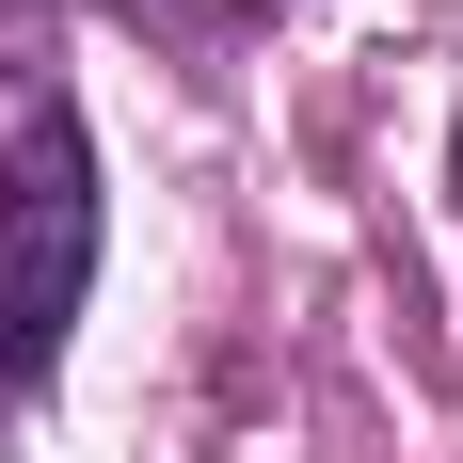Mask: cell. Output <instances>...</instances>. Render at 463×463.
Returning <instances> with one entry per match:
<instances>
[{
	"mask_svg": "<svg viewBox=\"0 0 463 463\" xmlns=\"http://www.w3.org/2000/svg\"><path fill=\"white\" fill-rule=\"evenodd\" d=\"M80 288H96V144L64 96V48L0 16V416L64 368Z\"/></svg>",
	"mask_w": 463,
	"mask_h": 463,
	"instance_id": "cell-1",
	"label": "cell"
},
{
	"mask_svg": "<svg viewBox=\"0 0 463 463\" xmlns=\"http://www.w3.org/2000/svg\"><path fill=\"white\" fill-rule=\"evenodd\" d=\"M160 16H272V0H160Z\"/></svg>",
	"mask_w": 463,
	"mask_h": 463,
	"instance_id": "cell-2",
	"label": "cell"
},
{
	"mask_svg": "<svg viewBox=\"0 0 463 463\" xmlns=\"http://www.w3.org/2000/svg\"><path fill=\"white\" fill-rule=\"evenodd\" d=\"M448 192H463V144H448Z\"/></svg>",
	"mask_w": 463,
	"mask_h": 463,
	"instance_id": "cell-3",
	"label": "cell"
}]
</instances>
